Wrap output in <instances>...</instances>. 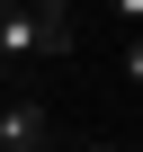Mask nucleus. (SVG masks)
I'll return each instance as SVG.
<instances>
[{"label":"nucleus","mask_w":143,"mask_h":152,"mask_svg":"<svg viewBox=\"0 0 143 152\" xmlns=\"http://www.w3.org/2000/svg\"><path fill=\"white\" fill-rule=\"evenodd\" d=\"M54 54H72V9L0 0V63H54Z\"/></svg>","instance_id":"1"},{"label":"nucleus","mask_w":143,"mask_h":152,"mask_svg":"<svg viewBox=\"0 0 143 152\" xmlns=\"http://www.w3.org/2000/svg\"><path fill=\"white\" fill-rule=\"evenodd\" d=\"M0 152H54V116L36 99H9L0 107Z\"/></svg>","instance_id":"2"},{"label":"nucleus","mask_w":143,"mask_h":152,"mask_svg":"<svg viewBox=\"0 0 143 152\" xmlns=\"http://www.w3.org/2000/svg\"><path fill=\"white\" fill-rule=\"evenodd\" d=\"M107 18H116L125 36H143V0H107Z\"/></svg>","instance_id":"3"}]
</instances>
